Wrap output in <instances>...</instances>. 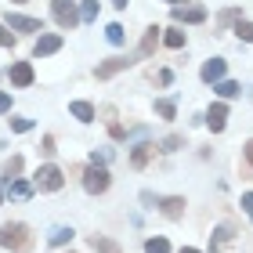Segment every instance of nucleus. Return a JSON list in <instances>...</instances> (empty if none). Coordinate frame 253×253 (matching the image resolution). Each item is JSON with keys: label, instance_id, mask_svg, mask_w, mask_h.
Segmentation results:
<instances>
[{"label": "nucleus", "instance_id": "obj_1", "mask_svg": "<svg viewBox=\"0 0 253 253\" xmlns=\"http://www.w3.org/2000/svg\"><path fill=\"white\" fill-rule=\"evenodd\" d=\"M0 246L7 250H29V228L26 224H0Z\"/></svg>", "mask_w": 253, "mask_h": 253}, {"label": "nucleus", "instance_id": "obj_2", "mask_svg": "<svg viewBox=\"0 0 253 253\" xmlns=\"http://www.w3.org/2000/svg\"><path fill=\"white\" fill-rule=\"evenodd\" d=\"M65 185V177H62V170L47 163V167H40L37 170V177H33V188H40V192H58Z\"/></svg>", "mask_w": 253, "mask_h": 253}, {"label": "nucleus", "instance_id": "obj_3", "mask_svg": "<svg viewBox=\"0 0 253 253\" xmlns=\"http://www.w3.org/2000/svg\"><path fill=\"white\" fill-rule=\"evenodd\" d=\"M51 15H54V22H58L62 29H76L80 26V7L73 4V0H54Z\"/></svg>", "mask_w": 253, "mask_h": 253}, {"label": "nucleus", "instance_id": "obj_4", "mask_svg": "<svg viewBox=\"0 0 253 253\" xmlns=\"http://www.w3.org/2000/svg\"><path fill=\"white\" fill-rule=\"evenodd\" d=\"M112 185V177H109V170L105 167H87V174H84V188L90 195H101V192H109Z\"/></svg>", "mask_w": 253, "mask_h": 253}, {"label": "nucleus", "instance_id": "obj_5", "mask_svg": "<svg viewBox=\"0 0 253 253\" xmlns=\"http://www.w3.org/2000/svg\"><path fill=\"white\" fill-rule=\"evenodd\" d=\"M7 29H15V33H43V22L29 18V15H7Z\"/></svg>", "mask_w": 253, "mask_h": 253}, {"label": "nucleus", "instance_id": "obj_6", "mask_svg": "<svg viewBox=\"0 0 253 253\" xmlns=\"http://www.w3.org/2000/svg\"><path fill=\"white\" fill-rule=\"evenodd\" d=\"M224 73H228V62L224 58H210V62H203V80H206V84H221V80H224Z\"/></svg>", "mask_w": 253, "mask_h": 253}, {"label": "nucleus", "instance_id": "obj_7", "mask_svg": "<svg viewBox=\"0 0 253 253\" xmlns=\"http://www.w3.org/2000/svg\"><path fill=\"white\" fill-rule=\"evenodd\" d=\"M62 47V37L58 33H43V37L37 40V47H33V54H37V58H47V54H54Z\"/></svg>", "mask_w": 253, "mask_h": 253}, {"label": "nucleus", "instance_id": "obj_8", "mask_svg": "<svg viewBox=\"0 0 253 253\" xmlns=\"http://www.w3.org/2000/svg\"><path fill=\"white\" fill-rule=\"evenodd\" d=\"M126 65H134V62H130V58H109V62H101V65L94 69V76H98V80H109V76L123 73Z\"/></svg>", "mask_w": 253, "mask_h": 253}, {"label": "nucleus", "instance_id": "obj_9", "mask_svg": "<svg viewBox=\"0 0 253 253\" xmlns=\"http://www.w3.org/2000/svg\"><path fill=\"white\" fill-rule=\"evenodd\" d=\"M7 73H11V84H15V87H29L33 84V65L29 62H15Z\"/></svg>", "mask_w": 253, "mask_h": 253}, {"label": "nucleus", "instance_id": "obj_10", "mask_svg": "<svg viewBox=\"0 0 253 253\" xmlns=\"http://www.w3.org/2000/svg\"><path fill=\"white\" fill-rule=\"evenodd\" d=\"M224 123H228V105L217 101V105H210V112H206V126H210V130H224Z\"/></svg>", "mask_w": 253, "mask_h": 253}, {"label": "nucleus", "instance_id": "obj_11", "mask_svg": "<svg viewBox=\"0 0 253 253\" xmlns=\"http://www.w3.org/2000/svg\"><path fill=\"white\" fill-rule=\"evenodd\" d=\"M159 210H163V217L177 221V217L185 213V199H181V195H167V199H159Z\"/></svg>", "mask_w": 253, "mask_h": 253}, {"label": "nucleus", "instance_id": "obj_12", "mask_svg": "<svg viewBox=\"0 0 253 253\" xmlns=\"http://www.w3.org/2000/svg\"><path fill=\"white\" fill-rule=\"evenodd\" d=\"M152 156H156V145H152V141H141V145H137L134 152H130V167H134V170H141Z\"/></svg>", "mask_w": 253, "mask_h": 253}, {"label": "nucleus", "instance_id": "obj_13", "mask_svg": "<svg viewBox=\"0 0 253 253\" xmlns=\"http://www.w3.org/2000/svg\"><path fill=\"white\" fill-rule=\"evenodd\" d=\"M174 22H188V26L206 22V7H174Z\"/></svg>", "mask_w": 253, "mask_h": 253}, {"label": "nucleus", "instance_id": "obj_14", "mask_svg": "<svg viewBox=\"0 0 253 253\" xmlns=\"http://www.w3.org/2000/svg\"><path fill=\"white\" fill-rule=\"evenodd\" d=\"M159 33H163V29H156V26H148V29H145V40H141V47H137V58L152 54V47L159 43Z\"/></svg>", "mask_w": 253, "mask_h": 253}, {"label": "nucleus", "instance_id": "obj_15", "mask_svg": "<svg viewBox=\"0 0 253 253\" xmlns=\"http://www.w3.org/2000/svg\"><path fill=\"white\" fill-rule=\"evenodd\" d=\"M69 112H73L80 123H90V120H94V105H90V101H73V105H69Z\"/></svg>", "mask_w": 253, "mask_h": 253}, {"label": "nucleus", "instance_id": "obj_16", "mask_svg": "<svg viewBox=\"0 0 253 253\" xmlns=\"http://www.w3.org/2000/svg\"><path fill=\"white\" fill-rule=\"evenodd\" d=\"M7 195H11V199H18V203H26L29 195H33V181H11Z\"/></svg>", "mask_w": 253, "mask_h": 253}, {"label": "nucleus", "instance_id": "obj_17", "mask_svg": "<svg viewBox=\"0 0 253 253\" xmlns=\"http://www.w3.org/2000/svg\"><path fill=\"white\" fill-rule=\"evenodd\" d=\"M73 228H65V224H58V228H51V235H47V243L51 246H65V243H73Z\"/></svg>", "mask_w": 253, "mask_h": 253}, {"label": "nucleus", "instance_id": "obj_18", "mask_svg": "<svg viewBox=\"0 0 253 253\" xmlns=\"http://www.w3.org/2000/svg\"><path fill=\"white\" fill-rule=\"evenodd\" d=\"M90 246H94L98 253H123V250L112 243V239H105V235H94V239H90Z\"/></svg>", "mask_w": 253, "mask_h": 253}, {"label": "nucleus", "instance_id": "obj_19", "mask_svg": "<svg viewBox=\"0 0 253 253\" xmlns=\"http://www.w3.org/2000/svg\"><path fill=\"white\" fill-rule=\"evenodd\" d=\"M235 235V228L232 224H221V228H213V235H210V243L213 246H221V243H228V239Z\"/></svg>", "mask_w": 253, "mask_h": 253}, {"label": "nucleus", "instance_id": "obj_20", "mask_svg": "<svg viewBox=\"0 0 253 253\" xmlns=\"http://www.w3.org/2000/svg\"><path fill=\"white\" fill-rule=\"evenodd\" d=\"M98 18V0H84L80 4V22H94Z\"/></svg>", "mask_w": 253, "mask_h": 253}, {"label": "nucleus", "instance_id": "obj_21", "mask_svg": "<svg viewBox=\"0 0 253 253\" xmlns=\"http://www.w3.org/2000/svg\"><path fill=\"white\" fill-rule=\"evenodd\" d=\"M213 90L221 98H235L239 94V84H235V80H221V84H213Z\"/></svg>", "mask_w": 253, "mask_h": 253}, {"label": "nucleus", "instance_id": "obj_22", "mask_svg": "<svg viewBox=\"0 0 253 253\" xmlns=\"http://www.w3.org/2000/svg\"><path fill=\"white\" fill-rule=\"evenodd\" d=\"M105 40H109V43H116V47L126 40V33H123V26H120V22H112V26L105 29Z\"/></svg>", "mask_w": 253, "mask_h": 253}, {"label": "nucleus", "instance_id": "obj_23", "mask_svg": "<svg viewBox=\"0 0 253 253\" xmlns=\"http://www.w3.org/2000/svg\"><path fill=\"white\" fill-rule=\"evenodd\" d=\"M163 43H167V47H185V33H181V29H167Z\"/></svg>", "mask_w": 253, "mask_h": 253}, {"label": "nucleus", "instance_id": "obj_24", "mask_svg": "<svg viewBox=\"0 0 253 253\" xmlns=\"http://www.w3.org/2000/svg\"><path fill=\"white\" fill-rule=\"evenodd\" d=\"M145 253H170V243H167V239H148Z\"/></svg>", "mask_w": 253, "mask_h": 253}, {"label": "nucleus", "instance_id": "obj_25", "mask_svg": "<svg viewBox=\"0 0 253 253\" xmlns=\"http://www.w3.org/2000/svg\"><path fill=\"white\" fill-rule=\"evenodd\" d=\"M15 174H22V156H11V159H7V167H4V177L15 181Z\"/></svg>", "mask_w": 253, "mask_h": 253}, {"label": "nucleus", "instance_id": "obj_26", "mask_svg": "<svg viewBox=\"0 0 253 253\" xmlns=\"http://www.w3.org/2000/svg\"><path fill=\"white\" fill-rule=\"evenodd\" d=\"M235 37L246 40V43H253V22H239V26H235Z\"/></svg>", "mask_w": 253, "mask_h": 253}, {"label": "nucleus", "instance_id": "obj_27", "mask_svg": "<svg viewBox=\"0 0 253 253\" xmlns=\"http://www.w3.org/2000/svg\"><path fill=\"white\" fill-rule=\"evenodd\" d=\"M7 123H11V130H18V134L33 130V120H26V116H15V120H7Z\"/></svg>", "mask_w": 253, "mask_h": 253}, {"label": "nucleus", "instance_id": "obj_28", "mask_svg": "<svg viewBox=\"0 0 253 253\" xmlns=\"http://www.w3.org/2000/svg\"><path fill=\"white\" fill-rule=\"evenodd\" d=\"M156 112L163 120H174V101H156Z\"/></svg>", "mask_w": 253, "mask_h": 253}, {"label": "nucleus", "instance_id": "obj_29", "mask_svg": "<svg viewBox=\"0 0 253 253\" xmlns=\"http://www.w3.org/2000/svg\"><path fill=\"white\" fill-rule=\"evenodd\" d=\"M0 47H15V37H11L7 26H0Z\"/></svg>", "mask_w": 253, "mask_h": 253}, {"label": "nucleus", "instance_id": "obj_30", "mask_svg": "<svg viewBox=\"0 0 253 253\" xmlns=\"http://www.w3.org/2000/svg\"><path fill=\"white\" fill-rule=\"evenodd\" d=\"M177 148H181V137H177V134H170L167 141H163V152H177Z\"/></svg>", "mask_w": 253, "mask_h": 253}, {"label": "nucleus", "instance_id": "obj_31", "mask_svg": "<svg viewBox=\"0 0 253 253\" xmlns=\"http://www.w3.org/2000/svg\"><path fill=\"white\" fill-rule=\"evenodd\" d=\"M243 210H246V217L253 221V192H246V195H243Z\"/></svg>", "mask_w": 253, "mask_h": 253}, {"label": "nucleus", "instance_id": "obj_32", "mask_svg": "<svg viewBox=\"0 0 253 253\" xmlns=\"http://www.w3.org/2000/svg\"><path fill=\"white\" fill-rule=\"evenodd\" d=\"M0 112H11V94L7 90H0Z\"/></svg>", "mask_w": 253, "mask_h": 253}, {"label": "nucleus", "instance_id": "obj_33", "mask_svg": "<svg viewBox=\"0 0 253 253\" xmlns=\"http://www.w3.org/2000/svg\"><path fill=\"white\" fill-rule=\"evenodd\" d=\"M109 134H112V137H116V141H123V137H126V130H123V126H120V123H112V126H109Z\"/></svg>", "mask_w": 253, "mask_h": 253}, {"label": "nucleus", "instance_id": "obj_34", "mask_svg": "<svg viewBox=\"0 0 253 253\" xmlns=\"http://www.w3.org/2000/svg\"><path fill=\"white\" fill-rule=\"evenodd\" d=\"M141 203H145V206H159V199H156L152 192H141Z\"/></svg>", "mask_w": 253, "mask_h": 253}, {"label": "nucleus", "instance_id": "obj_35", "mask_svg": "<svg viewBox=\"0 0 253 253\" xmlns=\"http://www.w3.org/2000/svg\"><path fill=\"white\" fill-rule=\"evenodd\" d=\"M246 163L253 167V137H250V141H246Z\"/></svg>", "mask_w": 253, "mask_h": 253}, {"label": "nucleus", "instance_id": "obj_36", "mask_svg": "<svg viewBox=\"0 0 253 253\" xmlns=\"http://www.w3.org/2000/svg\"><path fill=\"white\" fill-rule=\"evenodd\" d=\"M112 4H116V7H126V4H130V0H112Z\"/></svg>", "mask_w": 253, "mask_h": 253}, {"label": "nucleus", "instance_id": "obj_37", "mask_svg": "<svg viewBox=\"0 0 253 253\" xmlns=\"http://www.w3.org/2000/svg\"><path fill=\"white\" fill-rule=\"evenodd\" d=\"M163 4H185V0H163Z\"/></svg>", "mask_w": 253, "mask_h": 253}, {"label": "nucleus", "instance_id": "obj_38", "mask_svg": "<svg viewBox=\"0 0 253 253\" xmlns=\"http://www.w3.org/2000/svg\"><path fill=\"white\" fill-rule=\"evenodd\" d=\"M181 253H199V250H188V246H185V250H181Z\"/></svg>", "mask_w": 253, "mask_h": 253}, {"label": "nucleus", "instance_id": "obj_39", "mask_svg": "<svg viewBox=\"0 0 253 253\" xmlns=\"http://www.w3.org/2000/svg\"><path fill=\"white\" fill-rule=\"evenodd\" d=\"M0 203H4V185H0Z\"/></svg>", "mask_w": 253, "mask_h": 253}, {"label": "nucleus", "instance_id": "obj_40", "mask_svg": "<svg viewBox=\"0 0 253 253\" xmlns=\"http://www.w3.org/2000/svg\"><path fill=\"white\" fill-rule=\"evenodd\" d=\"M15 4H26V0H15Z\"/></svg>", "mask_w": 253, "mask_h": 253}]
</instances>
